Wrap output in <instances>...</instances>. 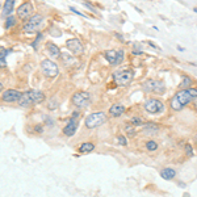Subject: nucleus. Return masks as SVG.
<instances>
[{"instance_id":"nucleus-1","label":"nucleus","mask_w":197,"mask_h":197,"mask_svg":"<svg viewBox=\"0 0 197 197\" xmlns=\"http://www.w3.org/2000/svg\"><path fill=\"white\" fill-rule=\"evenodd\" d=\"M197 98V88L196 87H189V88H185V89H180L177 91L175 95L172 96L170 101V105H171V109L173 110H181L185 105H188L190 101H193Z\"/></svg>"},{"instance_id":"nucleus-2","label":"nucleus","mask_w":197,"mask_h":197,"mask_svg":"<svg viewBox=\"0 0 197 197\" xmlns=\"http://www.w3.org/2000/svg\"><path fill=\"white\" fill-rule=\"evenodd\" d=\"M45 100V93L40 89H29V91H25V92H21V96L19 98L17 104L20 106H30V105H34V104H38Z\"/></svg>"},{"instance_id":"nucleus-3","label":"nucleus","mask_w":197,"mask_h":197,"mask_svg":"<svg viewBox=\"0 0 197 197\" xmlns=\"http://www.w3.org/2000/svg\"><path fill=\"white\" fill-rule=\"evenodd\" d=\"M113 82L116 83L120 87H126L133 82V78H134V71H133L130 67L126 68H120V70H116L113 72Z\"/></svg>"},{"instance_id":"nucleus-4","label":"nucleus","mask_w":197,"mask_h":197,"mask_svg":"<svg viewBox=\"0 0 197 197\" xmlns=\"http://www.w3.org/2000/svg\"><path fill=\"white\" fill-rule=\"evenodd\" d=\"M44 21H45V17L42 16V15H40V13L33 15V16L29 17V19L24 22L22 30H24L25 33H36V32L40 30V28H41V25L44 24Z\"/></svg>"},{"instance_id":"nucleus-5","label":"nucleus","mask_w":197,"mask_h":197,"mask_svg":"<svg viewBox=\"0 0 197 197\" xmlns=\"http://www.w3.org/2000/svg\"><path fill=\"white\" fill-rule=\"evenodd\" d=\"M143 89L150 93L155 95H163L166 92V83L162 79H149L142 84Z\"/></svg>"},{"instance_id":"nucleus-6","label":"nucleus","mask_w":197,"mask_h":197,"mask_svg":"<svg viewBox=\"0 0 197 197\" xmlns=\"http://www.w3.org/2000/svg\"><path fill=\"white\" fill-rule=\"evenodd\" d=\"M108 121V116L104 112H95L91 113L89 116H87L85 118V128L87 129H95L98 126L104 125Z\"/></svg>"},{"instance_id":"nucleus-7","label":"nucleus","mask_w":197,"mask_h":197,"mask_svg":"<svg viewBox=\"0 0 197 197\" xmlns=\"http://www.w3.org/2000/svg\"><path fill=\"white\" fill-rule=\"evenodd\" d=\"M104 57H105V59L108 61L109 65L120 66L124 62V59H125V51L122 49H118V50L112 49V50H106L104 53Z\"/></svg>"},{"instance_id":"nucleus-8","label":"nucleus","mask_w":197,"mask_h":197,"mask_svg":"<svg viewBox=\"0 0 197 197\" xmlns=\"http://www.w3.org/2000/svg\"><path fill=\"white\" fill-rule=\"evenodd\" d=\"M71 101L76 108H85L91 102V95L85 91H78L72 95Z\"/></svg>"},{"instance_id":"nucleus-9","label":"nucleus","mask_w":197,"mask_h":197,"mask_svg":"<svg viewBox=\"0 0 197 197\" xmlns=\"http://www.w3.org/2000/svg\"><path fill=\"white\" fill-rule=\"evenodd\" d=\"M41 71L46 78H55L59 74V67L51 59H44L41 62Z\"/></svg>"},{"instance_id":"nucleus-10","label":"nucleus","mask_w":197,"mask_h":197,"mask_svg":"<svg viewBox=\"0 0 197 197\" xmlns=\"http://www.w3.org/2000/svg\"><path fill=\"white\" fill-rule=\"evenodd\" d=\"M145 110L151 114H158L164 110V104L160 98H149L145 101Z\"/></svg>"},{"instance_id":"nucleus-11","label":"nucleus","mask_w":197,"mask_h":197,"mask_svg":"<svg viewBox=\"0 0 197 197\" xmlns=\"http://www.w3.org/2000/svg\"><path fill=\"white\" fill-rule=\"evenodd\" d=\"M16 15H17V17H19L20 20L26 21L29 17L33 16V4H32L29 0L24 1L22 4H20V5L17 7Z\"/></svg>"},{"instance_id":"nucleus-12","label":"nucleus","mask_w":197,"mask_h":197,"mask_svg":"<svg viewBox=\"0 0 197 197\" xmlns=\"http://www.w3.org/2000/svg\"><path fill=\"white\" fill-rule=\"evenodd\" d=\"M20 96H21L20 91L13 89V88H8L5 91H3V93H1V101L7 102V104H13V102L19 101Z\"/></svg>"},{"instance_id":"nucleus-13","label":"nucleus","mask_w":197,"mask_h":197,"mask_svg":"<svg viewBox=\"0 0 197 197\" xmlns=\"http://www.w3.org/2000/svg\"><path fill=\"white\" fill-rule=\"evenodd\" d=\"M66 46L74 55H82L84 53V46L78 38H70L66 41Z\"/></svg>"},{"instance_id":"nucleus-14","label":"nucleus","mask_w":197,"mask_h":197,"mask_svg":"<svg viewBox=\"0 0 197 197\" xmlns=\"http://www.w3.org/2000/svg\"><path fill=\"white\" fill-rule=\"evenodd\" d=\"M76 129H78V120L76 118H68L67 120V125L63 128V134H65L66 137H72L76 133Z\"/></svg>"},{"instance_id":"nucleus-15","label":"nucleus","mask_w":197,"mask_h":197,"mask_svg":"<svg viewBox=\"0 0 197 197\" xmlns=\"http://www.w3.org/2000/svg\"><path fill=\"white\" fill-rule=\"evenodd\" d=\"M15 1L16 0H5V3L3 5V12H1V17L3 19H7L8 16L12 15L13 8H15Z\"/></svg>"},{"instance_id":"nucleus-16","label":"nucleus","mask_w":197,"mask_h":197,"mask_svg":"<svg viewBox=\"0 0 197 197\" xmlns=\"http://www.w3.org/2000/svg\"><path fill=\"white\" fill-rule=\"evenodd\" d=\"M126 108L122 105V104H113L110 108H109V114L112 117H120L125 113Z\"/></svg>"},{"instance_id":"nucleus-17","label":"nucleus","mask_w":197,"mask_h":197,"mask_svg":"<svg viewBox=\"0 0 197 197\" xmlns=\"http://www.w3.org/2000/svg\"><path fill=\"white\" fill-rule=\"evenodd\" d=\"M46 49H48V53L50 54V57L61 58V49L58 48L55 44H53V42H48V44H46Z\"/></svg>"},{"instance_id":"nucleus-18","label":"nucleus","mask_w":197,"mask_h":197,"mask_svg":"<svg viewBox=\"0 0 197 197\" xmlns=\"http://www.w3.org/2000/svg\"><path fill=\"white\" fill-rule=\"evenodd\" d=\"M159 173H160V177H163L164 180H172L173 177L176 176V171L173 170V168H170V167L163 168Z\"/></svg>"},{"instance_id":"nucleus-19","label":"nucleus","mask_w":197,"mask_h":197,"mask_svg":"<svg viewBox=\"0 0 197 197\" xmlns=\"http://www.w3.org/2000/svg\"><path fill=\"white\" fill-rule=\"evenodd\" d=\"M95 150V145L92 142H84V143H82L80 146H79V149H78V151L80 154H87V153H92Z\"/></svg>"},{"instance_id":"nucleus-20","label":"nucleus","mask_w":197,"mask_h":197,"mask_svg":"<svg viewBox=\"0 0 197 197\" xmlns=\"http://www.w3.org/2000/svg\"><path fill=\"white\" fill-rule=\"evenodd\" d=\"M193 84V79L188 76V75H183V78H181V83L179 84V88L180 89H185V88H189L192 87Z\"/></svg>"},{"instance_id":"nucleus-21","label":"nucleus","mask_w":197,"mask_h":197,"mask_svg":"<svg viewBox=\"0 0 197 197\" xmlns=\"http://www.w3.org/2000/svg\"><path fill=\"white\" fill-rule=\"evenodd\" d=\"M142 132L145 133V134H158V133H159V128H158L155 124H147V125H145Z\"/></svg>"},{"instance_id":"nucleus-22","label":"nucleus","mask_w":197,"mask_h":197,"mask_svg":"<svg viewBox=\"0 0 197 197\" xmlns=\"http://www.w3.org/2000/svg\"><path fill=\"white\" fill-rule=\"evenodd\" d=\"M125 132H126V134L129 137H136L137 136V129H136V126L134 125H132V124H125Z\"/></svg>"},{"instance_id":"nucleus-23","label":"nucleus","mask_w":197,"mask_h":197,"mask_svg":"<svg viewBox=\"0 0 197 197\" xmlns=\"http://www.w3.org/2000/svg\"><path fill=\"white\" fill-rule=\"evenodd\" d=\"M15 25H16V17H15L13 15H11V16H8L7 19H5L4 28H5V29H9V28L15 26Z\"/></svg>"},{"instance_id":"nucleus-24","label":"nucleus","mask_w":197,"mask_h":197,"mask_svg":"<svg viewBox=\"0 0 197 197\" xmlns=\"http://www.w3.org/2000/svg\"><path fill=\"white\" fill-rule=\"evenodd\" d=\"M130 124L134 125L136 128L137 126H141V125H145V118H143V117H139V116H134V117H132V120H130Z\"/></svg>"},{"instance_id":"nucleus-25","label":"nucleus","mask_w":197,"mask_h":197,"mask_svg":"<svg viewBox=\"0 0 197 197\" xmlns=\"http://www.w3.org/2000/svg\"><path fill=\"white\" fill-rule=\"evenodd\" d=\"M8 53H9V50H5V49L0 53V68H5V67H7V61H5V57H7Z\"/></svg>"},{"instance_id":"nucleus-26","label":"nucleus","mask_w":197,"mask_h":197,"mask_svg":"<svg viewBox=\"0 0 197 197\" xmlns=\"http://www.w3.org/2000/svg\"><path fill=\"white\" fill-rule=\"evenodd\" d=\"M146 149L147 151H155V150H158V143L155 141H147Z\"/></svg>"},{"instance_id":"nucleus-27","label":"nucleus","mask_w":197,"mask_h":197,"mask_svg":"<svg viewBox=\"0 0 197 197\" xmlns=\"http://www.w3.org/2000/svg\"><path fill=\"white\" fill-rule=\"evenodd\" d=\"M42 37H44V36H42V33H38L37 34V38H36V40L32 42V46H33L34 50H37V49H38V44H40V41L42 40Z\"/></svg>"},{"instance_id":"nucleus-28","label":"nucleus","mask_w":197,"mask_h":197,"mask_svg":"<svg viewBox=\"0 0 197 197\" xmlns=\"http://www.w3.org/2000/svg\"><path fill=\"white\" fill-rule=\"evenodd\" d=\"M83 5H85V7H87V8H89V9H91L92 12H93V13L98 15V12H97V11H96V8L93 7V5H91V3H89L88 0H84V1H83Z\"/></svg>"},{"instance_id":"nucleus-29","label":"nucleus","mask_w":197,"mask_h":197,"mask_svg":"<svg viewBox=\"0 0 197 197\" xmlns=\"http://www.w3.org/2000/svg\"><path fill=\"white\" fill-rule=\"evenodd\" d=\"M185 154H187L188 156H193V147L190 146L189 143L185 145Z\"/></svg>"},{"instance_id":"nucleus-30","label":"nucleus","mask_w":197,"mask_h":197,"mask_svg":"<svg viewBox=\"0 0 197 197\" xmlns=\"http://www.w3.org/2000/svg\"><path fill=\"white\" fill-rule=\"evenodd\" d=\"M117 141H118V143L121 146H126V145H128V141H126L125 136H118L117 137Z\"/></svg>"},{"instance_id":"nucleus-31","label":"nucleus","mask_w":197,"mask_h":197,"mask_svg":"<svg viewBox=\"0 0 197 197\" xmlns=\"http://www.w3.org/2000/svg\"><path fill=\"white\" fill-rule=\"evenodd\" d=\"M133 51H142V45L139 42H134L133 44Z\"/></svg>"},{"instance_id":"nucleus-32","label":"nucleus","mask_w":197,"mask_h":197,"mask_svg":"<svg viewBox=\"0 0 197 197\" xmlns=\"http://www.w3.org/2000/svg\"><path fill=\"white\" fill-rule=\"evenodd\" d=\"M70 8V11H71V12H74L75 15H78V16H80V17H87V15H83L82 12H79L78 9H76V8H74V7H68Z\"/></svg>"},{"instance_id":"nucleus-33","label":"nucleus","mask_w":197,"mask_h":197,"mask_svg":"<svg viewBox=\"0 0 197 197\" xmlns=\"http://www.w3.org/2000/svg\"><path fill=\"white\" fill-rule=\"evenodd\" d=\"M146 44L149 45V46H151V48H153V49H156V50H160V48H159V46H158V45H155L153 41H146Z\"/></svg>"},{"instance_id":"nucleus-34","label":"nucleus","mask_w":197,"mask_h":197,"mask_svg":"<svg viewBox=\"0 0 197 197\" xmlns=\"http://www.w3.org/2000/svg\"><path fill=\"white\" fill-rule=\"evenodd\" d=\"M34 130H36V132H37V133H42V132H44V126H42V125H40V124H38V125H36V126H34Z\"/></svg>"},{"instance_id":"nucleus-35","label":"nucleus","mask_w":197,"mask_h":197,"mask_svg":"<svg viewBox=\"0 0 197 197\" xmlns=\"http://www.w3.org/2000/svg\"><path fill=\"white\" fill-rule=\"evenodd\" d=\"M116 37L118 38L120 41H125V38H124V37H122V36H121V34H120V33H116Z\"/></svg>"},{"instance_id":"nucleus-36","label":"nucleus","mask_w":197,"mask_h":197,"mask_svg":"<svg viewBox=\"0 0 197 197\" xmlns=\"http://www.w3.org/2000/svg\"><path fill=\"white\" fill-rule=\"evenodd\" d=\"M143 51H133V55H142Z\"/></svg>"},{"instance_id":"nucleus-37","label":"nucleus","mask_w":197,"mask_h":197,"mask_svg":"<svg viewBox=\"0 0 197 197\" xmlns=\"http://www.w3.org/2000/svg\"><path fill=\"white\" fill-rule=\"evenodd\" d=\"M4 91V85H3V83H0V93Z\"/></svg>"},{"instance_id":"nucleus-38","label":"nucleus","mask_w":197,"mask_h":197,"mask_svg":"<svg viewBox=\"0 0 197 197\" xmlns=\"http://www.w3.org/2000/svg\"><path fill=\"white\" fill-rule=\"evenodd\" d=\"M177 50H179V51H184V50H185V49H184V48H181V46H177Z\"/></svg>"},{"instance_id":"nucleus-39","label":"nucleus","mask_w":197,"mask_h":197,"mask_svg":"<svg viewBox=\"0 0 197 197\" xmlns=\"http://www.w3.org/2000/svg\"><path fill=\"white\" fill-rule=\"evenodd\" d=\"M179 185H180L181 188H184V187H185V184H184V183H179Z\"/></svg>"},{"instance_id":"nucleus-40","label":"nucleus","mask_w":197,"mask_h":197,"mask_svg":"<svg viewBox=\"0 0 197 197\" xmlns=\"http://www.w3.org/2000/svg\"><path fill=\"white\" fill-rule=\"evenodd\" d=\"M4 50V48H3V46H1V45H0V53H1V51H3Z\"/></svg>"},{"instance_id":"nucleus-41","label":"nucleus","mask_w":197,"mask_h":197,"mask_svg":"<svg viewBox=\"0 0 197 197\" xmlns=\"http://www.w3.org/2000/svg\"><path fill=\"white\" fill-rule=\"evenodd\" d=\"M194 106H196V109H197V98H196V101H194Z\"/></svg>"},{"instance_id":"nucleus-42","label":"nucleus","mask_w":197,"mask_h":197,"mask_svg":"<svg viewBox=\"0 0 197 197\" xmlns=\"http://www.w3.org/2000/svg\"><path fill=\"white\" fill-rule=\"evenodd\" d=\"M193 11H194V12H196V13H197V7H196V8H194V9H193Z\"/></svg>"},{"instance_id":"nucleus-43","label":"nucleus","mask_w":197,"mask_h":197,"mask_svg":"<svg viewBox=\"0 0 197 197\" xmlns=\"http://www.w3.org/2000/svg\"><path fill=\"white\" fill-rule=\"evenodd\" d=\"M0 5H1V3H0Z\"/></svg>"}]
</instances>
